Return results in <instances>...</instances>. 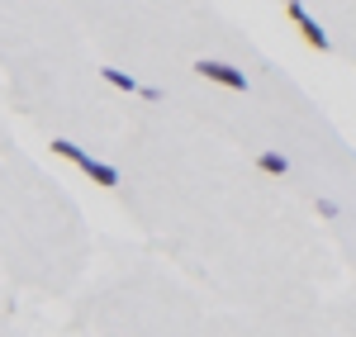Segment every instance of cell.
Instances as JSON below:
<instances>
[{
	"instance_id": "obj_1",
	"label": "cell",
	"mask_w": 356,
	"mask_h": 337,
	"mask_svg": "<svg viewBox=\"0 0 356 337\" xmlns=\"http://www.w3.org/2000/svg\"><path fill=\"white\" fill-rule=\"evenodd\" d=\"M195 72H200L204 81H214V85H228V90H247V76L238 72V67H228V62H214V57H200V62H195Z\"/></svg>"
},
{
	"instance_id": "obj_2",
	"label": "cell",
	"mask_w": 356,
	"mask_h": 337,
	"mask_svg": "<svg viewBox=\"0 0 356 337\" xmlns=\"http://www.w3.org/2000/svg\"><path fill=\"white\" fill-rule=\"evenodd\" d=\"M285 15L295 19V28H300V38L309 43V48H314V53H328V33H323V28H318L314 19H309V10H304L300 0H290V5H285Z\"/></svg>"
},
{
	"instance_id": "obj_3",
	"label": "cell",
	"mask_w": 356,
	"mask_h": 337,
	"mask_svg": "<svg viewBox=\"0 0 356 337\" xmlns=\"http://www.w3.org/2000/svg\"><path fill=\"white\" fill-rule=\"evenodd\" d=\"M81 171L90 176V181H95V186H105V190H114V186H119V171H114V167H105V162H95V157H86V162H81Z\"/></svg>"
},
{
	"instance_id": "obj_4",
	"label": "cell",
	"mask_w": 356,
	"mask_h": 337,
	"mask_svg": "<svg viewBox=\"0 0 356 337\" xmlns=\"http://www.w3.org/2000/svg\"><path fill=\"white\" fill-rule=\"evenodd\" d=\"M100 76H105L110 85H119V90H129V95H138V90H143V85H138L129 72H119V67H100Z\"/></svg>"
},
{
	"instance_id": "obj_5",
	"label": "cell",
	"mask_w": 356,
	"mask_h": 337,
	"mask_svg": "<svg viewBox=\"0 0 356 337\" xmlns=\"http://www.w3.org/2000/svg\"><path fill=\"white\" fill-rule=\"evenodd\" d=\"M257 167L266 171V176H285V171H290V162H285L280 152H261V157H257Z\"/></svg>"
},
{
	"instance_id": "obj_6",
	"label": "cell",
	"mask_w": 356,
	"mask_h": 337,
	"mask_svg": "<svg viewBox=\"0 0 356 337\" xmlns=\"http://www.w3.org/2000/svg\"><path fill=\"white\" fill-rule=\"evenodd\" d=\"M53 152H57V157H67V162H76V167H81L86 157H90V152H81L76 142H67V138H53Z\"/></svg>"
},
{
	"instance_id": "obj_7",
	"label": "cell",
	"mask_w": 356,
	"mask_h": 337,
	"mask_svg": "<svg viewBox=\"0 0 356 337\" xmlns=\"http://www.w3.org/2000/svg\"><path fill=\"white\" fill-rule=\"evenodd\" d=\"M318 214L323 219H337V199H318Z\"/></svg>"
}]
</instances>
